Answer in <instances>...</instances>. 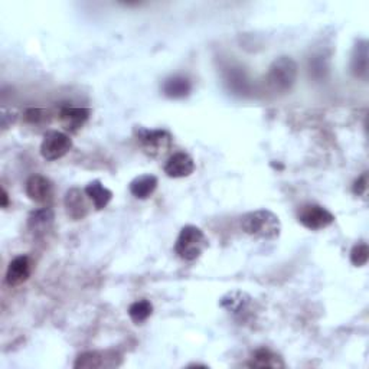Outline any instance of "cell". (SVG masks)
<instances>
[{
  "label": "cell",
  "mask_w": 369,
  "mask_h": 369,
  "mask_svg": "<svg viewBox=\"0 0 369 369\" xmlns=\"http://www.w3.org/2000/svg\"><path fill=\"white\" fill-rule=\"evenodd\" d=\"M241 228L247 235L263 241H274L282 234L280 218L268 209L245 213L241 218Z\"/></svg>",
  "instance_id": "6da1fadb"
},
{
  "label": "cell",
  "mask_w": 369,
  "mask_h": 369,
  "mask_svg": "<svg viewBox=\"0 0 369 369\" xmlns=\"http://www.w3.org/2000/svg\"><path fill=\"white\" fill-rule=\"evenodd\" d=\"M209 247V240L201 228L184 225L175 242V253L183 261H195Z\"/></svg>",
  "instance_id": "7a4b0ae2"
},
{
  "label": "cell",
  "mask_w": 369,
  "mask_h": 369,
  "mask_svg": "<svg viewBox=\"0 0 369 369\" xmlns=\"http://www.w3.org/2000/svg\"><path fill=\"white\" fill-rule=\"evenodd\" d=\"M297 64L293 58L280 56L270 65L266 75L267 87L275 94H284L293 88L297 78Z\"/></svg>",
  "instance_id": "3957f363"
},
{
  "label": "cell",
  "mask_w": 369,
  "mask_h": 369,
  "mask_svg": "<svg viewBox=\"0 0 369 369\" xmlns=\"http://www.w3.org/2000/svg\"><path fill=\"white\" fill-rule=\"evenodd\" d=\"M134 134L143 151L150 158L165 156L173 145V136L167 130H150L145 127H136Z\"/></svg>",
  "instance_id": "277c9868"
},
{
  "label": "cell",
  "mask_w": 369,
  "mask_h": 369,
  "mask_svg": "<svg viewBox=\"0 0 369 369\" xmlns=\"http://www.w3.org/2000/svg\"><path fill=\"white\" fill-rule=\"evenodd\" d=\"M72 149V138L63 131H46L41 143V155L45 160L54 162L63 159Z\"/></svg>",
  "instance_id": "5b68a950"
},
{
  "label": "cell",
  "mask_w": 369,
  "mask_h": 369,
  "mask_svg": "<svg viewBox=\"0 0 369 369\" xmlns=\"http://www.w3.org/2000/svg\"><path fill=\"white\" fill-rule=\"evenodd\" d=\"M297 220L307 229L320 231L335 222V215L321 205L306 204L299 208Z\"/></svg>",
  "instance_id": "8992f818"
},
{
  "label": "cell",
  "mask_w": 369,
  "mask_h": 369,
  "mask_svg": "<svg viewBox=\"0 0 369 369\" xmlns=\"http://www.w3.org/2000/svg\"><path fill=\"white\" fill-rule=\"evenodd\" d=\"M26 196L30 201L41 205H48L54 199V183L43 175L29 176L25 184Z\"/></svg>",
  "instance_id": "52a82bcc"
},
{
  "label": "cell",
  "mask_w": 369,
  "mask_h": 369,
  "mask_svg": "<svg viewBox=\"0 0 369 369\" xmlns=\"http://www.w3.org/2000/svg\"><path fill=\"white\" fill-rule=\"evenodd\" d=\"M88 201H91V199L85 191H81L80 188H71L64 198V207L68 217L74 221L84 220L91 208Z\"/></svg>",
  "instance_id": "ba28073f"
},
{
  "label": "cell",
  "mask_w": 369,
  "mask_h": 369,
  "mask_svg": "<svg viewBox=\"0 0 369 369\" xmlns=\"http://www.w3.org/2000/svg\"><path fill=\"white\" fill-rule=\"evenodd\" d=\"M34 271V260L29 255H18L14 257L6 271V283L10 287H18L29 280L30 274Z\"/></svg>",
  "instance_id": "9c48e42d"
},
{
  "label": "cell",
  "mask_w": 369,
  "mask_h": 369,
  "mask_svg": "<svg viewBox=\"0 0 369 369\" xmlns=\"http://www.w3.org/2000/svg\"><path fill=\"white\" fill-rule=\"evenodd\" d=\"M91 116L89 109L84 107H72V105H63L59 109V121L67 131L76 133L80 129L84 127Z\"/></svg>",
  "instance_id": "30bf717a"
},
{
  "label": "cell",
  "mask_w": 369,
  "mask_h": 369,
  "mask_svg": "<svg viewBox=\"0 0 369 369\" xmlns=\"http://www.w3.org/2000/svg\"><path fill=\"white\" fill-rule=\"evenodd\" d=\"M165 173L172 179L188 178L195 172V162L193 159L184 151H178L167 159L165 167Z\"/></svg>",
  "instance_id": "8fae6325"
},
{
  "label": "cell",
  "mask_w": 369,
  "mask_h": 369,
  "mask_svg": "<svg viewBox=\"0 0 369 369\" xmlns=\"http://www.w3.org/2000/svg\"><path fill=\"white\" fill-rule=\"evenodd\" d=\"M251 297L250 295L245 293L241 290H231L226 295H224L220 300V306L228 313L234 316H241L242 313L247 312L251 306Z\"/></svg>",
  "instance_id": "7c38bea8"
},
{
  "label": "cell",
  "mask_w": 369,
  "mask_h": 369,
  "mask_svg": "<svg viewBox=\"0 0 369 369\" xmlns=\"http://www.w3.org/2000/svg\"><path fill=\"white\" fill-rule=\"evenodd\" d=\"M54 220H55V213L52 208L43 207L29 213L28 228L29 231H32L34 234H43L52 226Z\"/></svg>",
  "instance_id": "4fadbf2b"
},
{
  "label": "cell",
  "mask_w": 369,
  "mask_h": 369,
  "mask_svg": "<svg viewBox=\"0 0 369 369\" xmlns=\"http://www.w3.org/2000/svg\"><path fill=\"white\" fill-rule=\"evenodd\" d=\"M158 178L155 175H150V173H145V175H140V176H136L130 184H129V189H130V193L137 198V199H147L153 195V192L156 191L158 188Z\"/></svg>",
  "instance_id": "5bb4252c"
},
{
  "label": "cell",
  "mask_w": 369,
  "mask_h": 369,
  "mask_svg": "<svg viewBox=\"0 0 369 369\" xmlns=\"http://www.w3.org/2000/svg\"><path fill=\"white\" fill-rule=\"evenodd\" d=\"M84 191L97 211L107 208V205H109L113 199V192L109 188H105L101 180L89 182Z\"/></svg>",
  "instance_id": "9a60e30c"
},
{
  "label": "cell",
  "mask_w": 369,
  "mask_h": 369,
  "mask_svg": "<svg viewBox=\"0 0 369 369\" xmlns=\"http://www.w3.org/2000/svg\"><path fill=\"white\" fill-rule=\"evenodd\" d=\"M250 366L253 368H284L286 363L279 353L270 348H258L250 361Z\"/></svg>",
  "instance_id": "2e32d148"
},
{
  "label": "cell",
  "mask_w": 369,
  "mask_h": 369,
  "mask_svg": "<svg viewBox=\"0 0 369 369\" xmlns=\"http://www.w3.org/2000/svg\"><path fill=\"white\" fill-rule=\"evenodd\" d=\"M192 89V84L188 78H184V76L180 75H175L171 76V78H167L163 83V92L165 96L169 98H184L189 96V92Z\"/></svg>",
  "instance_id": "e0dca14e"
},
{
  "label": "cell",
  "mask_w": 369,
  "mask_h": 369,
  "mask_svg": "<svg viewBox=\"0 0 369 369\" xmlns=\"http://www.w3.org/2000/svg\"><path fill=\"white\" fill-rule=\"evenodd\" d=\"M352 72L361 78H365L368 72V50L366 41H361L357 43L352 55Z\"/></svg>",
  "instance_id": "ac0fdd59"
},
{
  "label": "cell",
  "mask_w": 369,
  "mask_h": 369,
  "mask_svg": "<svg viewBox=\"0 0 369 369\" xmlns=\"http://www.w3.org/2000/svg\"><path fill=\"white\" fill-rule=\"evenodd\" d=\"M151 315H153V304L146 299L136 300L129 307V316L136 325H142V323H145Z\"/></svg>",
  "instance_id": "d6986e66"
},
{
  "label": "cell",
  "mask_w": 369,
  "mask_h": 369,
  "mask_svg": "<svg viewBox=\"0 0 369 369\" xmlns=\"http://www.w3.org/2000/svg\"><path fill=\"white\" fill-rule=\"evenodd\" d=\"M105 358H103L101 352H84L76 358L75 368H101L105 365Z\"/></svg>",
  "instance_id": "ffe728a7"
},
{
  "label": "cell",
  "mask_w": 369,
  "mask_h": 369,
  "mask_svg": "<svg viewBox=\"0 0 369 369\" xmlns=\"http://www.w3.org/2000/svg\"><path fill=\"white\" fill-rule=\"evenodd\" d=\"M369 260V249L365 241H359L350 250V263L355 267H363Z\"/></svg>",
  "instance_id": "44dd1931"
},
{
  "label": "cell",
  "mask_w": 369,
  "mask_h": 369,
  "mask_svg": "<svg viewBox=\"0 0 369 369\" xmlns=\"http://www.w3.org/2000/svg\"><path fill=\"white\" fill-rule=\"evenodd\" d=\"M25 118L29 125L39 126V125H42V123L48 121V113L42 109H29L25 113Z\"/></svg>",
  "instance_id": "7402d4cb"
},
{
  "label": "cell",
  "mask_w": 369,
  "mask_h": 369,
  "mask_svg": "<svg viewBox=\"0 0 369 369\" xmlns=\"http://www.w3.org/2000/svg\"><path fill=\"white\" fill-rule=\"evenodd\" d=\"M366 189H368V173L363 172L362 176L358 178V179L355 180V183H353L352 191H353V193H355V195L362 196V195L366 193Z\"/></svg>",
  "instance_id": "603a6c76"
},
{
  "label": "cell",
  "mask_w": 369,
  "mask_h": 369,
  "mask_svg": "<svg viewBox=\"0 0 369 369\" xmlns=\"http://www.w3.org/2000/svg\"><path fill=\"white\" fill-rule=\"evenodd\" d=\"M9 205V195L5 191V188H2V208H8Z\"/></svg>",
  "instance_id": "cb8c5ba5"
}]
</instances>
